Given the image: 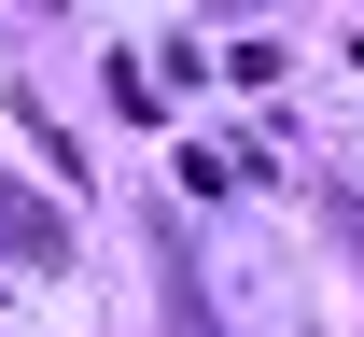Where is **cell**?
Returning a JSON list of instances; mask_svg holds the SVG:
<instances>
[{"label": "cell", "mask_w": 364, "mask_h": 337, "mask_svg": "<svg viewBox=\"0 0 364 337\" xmlns=\"http://www.w3.org/2000/svg\"><path fill=\"white\" fill-rule=\"evenodd\" d=\"M0 253H14V267H56V253H70V225H56L43 197H14V183H0Z\"/></svg>", "instance_id": "6da1fadb"}]
</instances>
